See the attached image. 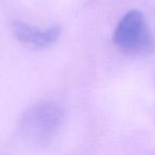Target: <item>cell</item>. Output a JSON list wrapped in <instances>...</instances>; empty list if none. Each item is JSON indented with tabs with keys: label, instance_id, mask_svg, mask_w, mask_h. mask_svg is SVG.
Masks as SVG:
<instances>
[{
	"label": "cell",
	"instance_id": "6da1fadb",
	"mask_svg": "<svg viewBox=\"0 0 155 155\" xmlns=\"http://www.w3.org/2000/svg\"><path fill=\"white\" fill-rule=\"evenodd\" d=\"M64 121V110L52 102H41L30 107L20 119L18 135L26 143L46 147L54 139Z\"/></svg>",
	"mask_w": 155,
	"mask_h": 155
},
{
	"label": "cell",
	"instance_id": "7a4b0ae2",
	"mask_svg": "<svg viewBox=\"0 0 155 155\" xmlns=\"http://www.w3.org/2000/svg\"><path fill=\"white\" fill-rule=\"evenodd\" d=\"M114 43L121 51L129 54L152 50L154 37L141 12L131 10L121 18L114 32Z\"/></svg>",
	"mask_w": 155,
	"mask_h": 155
},
{
	"label": "cell",
	"instance_id": "3957f363",
	"mask_svg": "<svg viewBox=\"0 0 155 155\" xmlns=\"http://www.w3.org/2000/svg\"><path fill=\"white\" fill-rule=\"evenodd\" d=\"M14 34L21 43L35 48H48L58 39L61 30L58 27L39 29L22 21H15L13 25Z\"/></svg>",
	"mask_w": 155,
	"mask_h": 155
}]
</instances>
